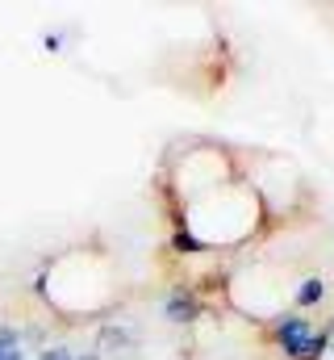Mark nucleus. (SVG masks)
I'll use <instances>...</instances> for the list:
<instances>
[{
    "label": "nucleus",
    "instance_id": "f257e3e1",
    "mask_svg": "<svg viewBox=\"0 0 334 360\" xmlns=\"http://www.w3.org/2000/svg\"><path fill=\"white\" fill-rule=\"evenodd\" d=\"M272 344L280 348V356L284 360H301L305 356V348H309V340H314V323L305 319V314H272Z\"/></svg>",
    "mask_w": 334,
    "mask_h": 360
},
{
    "label": "nucleus",
    "instance_id": "f03ea898",
    "mask_svg": "<svg viewBox=\"0 0 334 360\" xmlns=\"http://www.w3.org/2000/svg\"><path fill=\"white\" fill-rule=\"evenodd\" d=\"M201 314H205V302H201V293H196V289L175 285V289H167V293H163V319H167V323L188 327V323H196Z\"/></svg>",
    "mask_w": 334,
    "mask_h": 360
},
{
    "label": "nucleus",
    "instance_id": "7ed1b4c3",
    "mask_svg": "<svg viewBox=\"0 0 334 360\" xmlns=\"http://www.w3.org/2000/svg\"><path fill=\"white\" fill-rule=\"evenodd\" d=\"M322 297H326V281H322V276H305V281H297V289H293V306H297V314L322 306Z\"/></svg>",
    "mask_w": 334,
    "mask_h": 360
},
{
    "label": "nucleus",
    "instance_id": "20e7f679",
    "mask_svg": "<svg viewBox=\"0 0 334 360\" xmlns=\"http://www.w3.org/2000/svg\"><path fill=\"white\" fill-rule=\"evenodd\" d=\"M171 252H175V256H201V252H205V239H201L196 231H188V226H175Z\"/></svg>",
    "mask_w": 334,
    "mask_h": 360
},
{
    "label": "nucleus",
    "instance_id": "39448f33",
    "mask_svg": "<svg viewBox=\"0 0 334 360\" xmlns=\"http://www.w3.org/2000/svg\"><path fill=\"white\" fill-rule=\"evenodd\" d=\"M42 360H72V352H63V348H55V352H46Z\"/></svg>",
    "mask_w": 334,
    "mask_h": 360
},
{
    "label": "nucleus",
    "instance_id": "423d86ee",
    "mask_svg": "<svg viewBox=\"0 0 334 360\" xmlns=\"http://www.w3.org/2000/svg\"><path fill=\"white\" fill-rule=\"evenodd\" d=\"M84 360H100V356H84Z\"/></svg>",
    "mask_w": 334,
    "mask_h": 360
}]
</instances>
